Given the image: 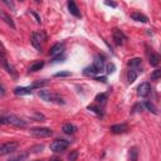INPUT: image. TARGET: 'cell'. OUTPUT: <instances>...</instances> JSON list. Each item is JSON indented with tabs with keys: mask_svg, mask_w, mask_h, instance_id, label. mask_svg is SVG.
<instances>
[{
	"mask_svg": "<svg viewBox=\"0 0 161 161\" xmlns=\"http://www.w3.org/2000/svg\"><path fill=\"white\" fill-rule=\"evenodd\" d=\"M77 156H78V152H77V151H73L72 153H69V156H68V158H69V161H75V158H77Z\"/></svg>",
	"mask_w": 161,
	"mask_h": 161,
	"instance_id": "obj_26",
	"label": "cell"
},
{
	"mask_svg": "<svg viewBox=\"0 0 161 161\" xmlns=\"http://www.w3.org/2000/svg\"><path fill=\"white\" fill-rule=\"evenodd\" d=\"M148 62H150V64L152 65V67H156V65H158V63H160V55L158 54H156V53H153V52H151V53H148Z\"/></svg>",
	"mask_w": 161,
	"mask_h": 161,
	"instance_id": "obj_17",
	"label": "cell"
},
{
	"mask_svg": "<svg viewBox=\"0 0 161 161\" xmlns=\"http://www.w3.org/2000/svg\"><path fill=\"white\" fill-rule=\"evenodd\" d=\"M136 78H137V70L133 69V68H131V69L128 70V73H127V79H128L130 83H132V82L136 80Z\"/></svg>",
	"mask_w": 161,
	"mask_h": 161,
	"instance_id": "obj_19",
	"label": "cell"
},
{
	"mask_svg": "<svg viewBox=\"0 0 161 161\" xmlns=\"http://www.w3.org/2000/svg\"><path fill=\"white\" fill-rule=\"evenodd\" d=\"M143 106H145V107H146L148 111H151L152 113H155V114L157 113V111H156V107H155V106H153V104H152L150 101H145V102H143Z\"/></svg>",
	"mask_w": 161,
	"mask_h": 161,
	"instance_id": "obj_23",
	"label": "cell"
},
{
	"mask_svg": "<svg viewBox=\"0 0 161 161\" xmlns=\"http://www.w3.org/2000/svg\"><path fill=\"white\" fill-rule=\"evenodd\" d=\"M35 161H39V160H35Z\"/></svg>",
	"mask_w": 161,
	"mask_h": 161,
	"instance_id": "obj_33",
	"label": "cell"
},
{
	"mask_svg": "<svg viewBox=\"0 0 161 161\" xmlns=\"http://www.w3.org/2000/svg\"><path fill=\"white\" fill-rule=\"evenodd\" d=\"M62 130H63V132L67 133V135H73V133L77 132V127H75L74 125H72V123H65V125H63Z\"/></svg>",
	"mask_w": 161,
	"mask_h": 161,
	"instance_id": "obj_18",
	"label": "cell"
},
{
	"mask_svg": "<svg viewBox=\"0 0 161 161\" xmlns=\"http://www.w3.org/2000/svg\"><path fill=\"white\" fill-rule=\"evenodd\" d=\"M28 156H29V153H28V152L21 151V152H18L16 155L10 156V158H9L8 161H25V160L28 158Z\"/></svg>",
	"mask_w": 161,
	"mask_h": 161,
	"instance_id": "obj_14",
	"label": "cell"
},
{
	"mask_svg": "<svg viewBox=\"0 0 161 161\" xmlns=\"http://www.w3.org/2000/svg\"><path fill=\"white\" fill-rule=\"evenodd\" d=\"M127 64L131 67V68H137L140 64H141V59L140 58H133V59H130L128 62H127Z\"/></svg>",
	"mask_w": 161,
	"mask_h": 161,
	"instance_id": "obj_22",
	"label": "cell"
},
{
	"mask_svg": "<svg viewBox=\"0 0 161 161\" xmlns=\"http://www.w3.org/2000/svg\"><path fill=\"white\" fill-rule=\"evenodd\" d=\"M106 5H109V6H113V8L117 6V4L116 3H112V1H106Z\"/></svg>",
	"mask_w": 161,
	"mask_h": 161,
	"instance_id": "obj_30",
	"label": "cell"
},
{
	"mask_svg": "<svg viewBox=\"0 0 161 161\" xmlns=\"http://www.w3.org/2000/svg\"><path fill=\"white\" fill-rule=\"evenodd\" d=\"M128 130V126L126 125V123H119V125H113L112 127H111V132L112 133H123V132H126Z\"/></svg>",
	"mask_w": 161,
	"mask_h": 161,
	"instance_id": "obj_12",
	"label": "cell"
},
{
	"mask_svg": "<svg viewBox=\"0 0 161 161\" xmlns=\"http://www.w3.org/2000/svg\"><path fill=\"white\" fill-rule=\"evenodd\" d=\"M38 96H39L43 101H45V102L57 103V104H64L63 98H62L59 94H57V93H54V92H52V91L40 89V91H39V93H38Z\"/></svg>",
	"mask_w": 161,
	"mask_h": 161,
	"instance_id": "obj_1",
	"label": "cell"
},
{
	"mask_svg": "<svg viewBox=\"0 0 161 161\" xmlns=\"http://www.w3.org/2000/svg\"><path fill=\"white\" fill-rule=\"evenodd\" d=\"M50 161H62V160H60V158H57V157H54V158H52Z\"/></svg>",
	"mask_w": 161,
	"mask_h": 161,
	"instance_id": "obj_32",
	"label": "cell"
},
{
	"mask_svg": "<svg viewBox=\"0 0 161 161\" xmlns=\"http://www.w3.org/2000/svg\"><path fill=\"white\" fill-rule=\"evenodd\" d=\"M5 93V88H4V86L0 83V94H4Z\"/></svg>",
	"mask_w": 161,
	"mask_h": 161,
	"instance_id": "obj_31",
	"label": "cell"
},
{
	"mask_svg": "<svg viewBox=\"0 0 161 161\" xmlns=\"http://www.w3.org/2000/svg\"><path fill=\"white\" fill-rule=\"evenodd\" d=\"M131 19H132V20H136V21H140V23H147V21H148L147 16H146L145 14H142V13H138V11L132 13V14H131Z\"/></svg>",
	"mask_w": 161,
	"mask_h": 161,
	"instance_id": "obj_15",
	"label": "cell"
},
{
	"mask_svg": "<svg viewBox=\"0 0 161 161\" xmlns=\"http://www.w3.org/2000/svg\"><path fill=\"white\" fill-rule=\"evenodd\" d=\"M161 77V70L160 69H155L152 73H151V79L152 80H158Z\"/></svg>",
	"mask_w": 161,
	"mask_h": 161,
	"instance_id": "obj_24",
	"label": "cell"
},
{
	"mask_svg": "<svg viewBox=\"0 0 161 161\" xmlns=\"http://www.w3.org/2000/svg\"><path fill=\"white\" fill-rule=\"evenodd\" d=\"M63 50H64V44L57 43V44H54V45L50 48V50H49V54H50L52 57H57V55L62 54V53H63Z\"/></svg>",
	"mask_w": 161,
	"mask_h": 161,
	"instance_id": "obj_10",
	"label": "cell"
},
{
	"mask_svg": "<svg viewBox=\"0 0 161 161\" xmlns=\"http://www.w3.org/2000/svg\"><path fill=\"white\" fill-rule=\"evenodd\" d=\"M68 9H69V13L72 15H74L75 18H80L82 16L80 10L78 9V6H77V4L74 1H68Z\"/></svg>",
	"mask_w": 161,
	"mask_h": 161,
	"instance_id": "obj_11",
	"label": "cell"
},
{
	"mask_svg": "<svg viewBox=\"0 0 161 161\" xmlns=\"http://www.w3.org/2000/svg\"><path fill=\"white\" fill-rule=\"evenodd\" d=\"M43 65H44V62H42V60L35 62V63H33V64L30 65L29 70H30V72H36V70H40V69L43 68Z\"/></svg>",
	"mask_w": 161,
	"mask_h": 161,
	"instance_id": "obj_21",
	"label": "cell"
},
{
	"mask_svg": "<svg viewBox=\"0 0 161 161\" xmlns=\"http://www.w3.org/2000/svg\"><path fill=\"white\" fill-rule=\"evenodd\" d=\"M102 70H103V60H102V58L97 57L94 63L84 69V74L86 75H96L97 73H101Z\"/></svg>",
	"mask_w": 161,
	"mask_h": 161,
	"instance_id": "obj_2",
	"label": "cell"
},
{
	"mask_svg": "<svg viewBox=\"0 0 161 161\" xmlns=\"http://www.w3.org/2000/svg\"><path fill=\"white\" fill-rule=\"evenodd\" d=\"M29 132L35 138H47L53 135V131L48 127H33V128H30Z\"/></svg>",
	"mask_w": 161,
	"mask_h": 161,
	"instance_id": "obj_4",
	"label": "cell"
},
{
	"mask_svg": "<svg viewBox=\"0 0 161 161\" xmlns=\"http://www.w3.org/2000/svg\"><path fill=\"white\" fill-rule=\"evenodd\" d=\"M4 122H5V123H9V125H11V126H15V127H20V128H23V127L26 126V122H25L23 118L16 117V116H13V114L5 116V117H4Z\"/></svg>",
	"mask_w": 161,
	"mask_h": 161,
	"instance_id": "obj_7",
	"label": "cell"
},
{
	"mask_svg": "<svg viewBox=\"0 0 161 161\" xmlns=\"http://www.w3.org/2000/svg\"><path fill=\"white\" fill-rule=\"evenodd\" d=\"M151 93V84L145 82V83H141L138 87H137V94L140 97H146Z\"/></svg>",
	"mask_w": 161,
	"mask_h": 161,
	"instance_id": "obj_8",
	"label": "cell"
},
{
	"mask_svg": "<svg viewBox=\"0 0 161 161\" xmlns=\"http://www.w3.org/2000/svg\"><path fill=\"white\" fill-rule=\"evenodd\" d=\"M14 93L16 96H25V94H31V88L30 87H16L14 89Z\"/></svg>",
	"mask_w": 161,
	"mask_h": 161,
	"instance_id": "obj_16",
	"label": "cell"
},
{
	"mask_svg": "<svg viewBox=\"0 0 161 161\" xmlns=\"http://www.w3.org/2000/svg\"><path fill=\"white\" fill-rule=\"evenodd\" d=\"M45 42H47V35H45V33L43 30L35 31V33L31 34V44H33V47L35 49L40 50Z\"/></svg>",
	"mask_w": 161,
	"mask_h": 161,
	"instance_id": "obj_3",
	"label": "cell"
},
{
	"mask_svg": "<svg viewBox=\"0 0 161 161\" xmlns=\"http://www.w3.org/2000/svg\"><path fill=\"white\" fill-rule=\"evenodd\" d=\"M64 58H65V54H64V53H62V54H59V55L54 57V59H53V60H54V62H59V60L62 62Z\"/></svg>",
	"mask_w": 161,
	"mask_h": 161,
	"instance_id": "obj_27",
	"label": "cell"
},
{
	"mask_svg": "<svg viewBox=\"0 0 161 161\" xmlns=\"http://www.w3.org/2000/svg\"><path fill=\"white\" fill-rule=\"evenodd\" d=\"M106 99H107V94H104V93H102V94H98L97 97H96V101H97V103H104L106 102Z\"/></svg>",
	"mask_w": 161,
	"mask_h": 161,
	"instance_id": "obj_25",
	"label": "cell"
},
{
	"mask_svg": "<svg viewBox=\"0 0 161 161\" xmlns=\"http://www.w3.org/2000/svg\"><path fill=\"white\" fill-rule=\"evenodd\" d=\"M113 40H114V43L117 45H122L127 40V38H126V35L119 29H114L113 30Z\"/></svg>",
	"mask_w": 161,
	"mask_h": 161,
	"instance_id": "obj_9",
	"label": "cell"
},
{
	"mask_svg": "<svg viewBox=\"0 0 161 161\" xmlns=\"http://www.w3.org/2000/svg\"><path fill=\"white\" fill-rule=\"evenodd\" d=\"M128 157H130V161H137V158H138V151H137L136 147H131L130 148Z\"/></svg>",
	"mask_w": 161,
	"mask_h": 161,
	"instance_id": "obj_20",
	"label": "cell"
},
{
	"mask_svg": "<svg viewBox=\"0 0 161 161\" xmlns=\"http://www.w3.org/2000/svg\"><path fill=\"white\" fill-rule=\"evenodd\" d=\"M69 146V141L67 140H55L50 143V150L53 152H63L64 150H67Z\"/></svg>",
	"mask_w": 161,
	"mask_h": 161,
	"instance_id": "obj_6",
	"label": "cell"
},
{
	"mask_svg": "<svg viewBox=\"0 0 161 161\" xmlns=\"http://www.w3.org/2000/svg\"><path fill=\"white\" fill-rule=\"evenodd\" d=\"M68 75H70L69 72H59V73L54 74V77H68Z\"/></svg>",
	"mask_w": 161,
	"mask_h": 161,
	"instance_id": "obj_28",
	"label": "cell"
},
{
	"mask_svg": "<svg viewBox=\"0 0 161 161\" xmlns=\"http://www.w3.org/2000/svg\"><path fill=\"white\" fill-rule=\"evenodd\" d=\"M18 147H19V142H16V141L3 142V143H0V156L9 155V153L14 152Z\"/></svg>",
	"mask_w": 161,
	"mask_h": 161,
	"instance_id": "obj_5",
	"label": "cell"
},
{
	"mask_svg": "<svg viewBox=\"0 0 161 161\" xmlns=\"http://www.w3.org/2000/svg\"><path fill=\"white\" fill-rule=\"evenodd\" d=\"M106 68H107V73H112V72L114 70V65H113L112 63H108V64L106 65Z\"/></svg>",
	"mask_w": 161,
	"mask_h": 161,
	"instance_id": "obj_29",
	"label": "cell"
},
{
	"mask_svg": "<svg viewBox=\"0 0 161 161\" xmlns=\"http://www.w3.org/2000/svg\"><path fill=\"white\" fill-rule=\"evenodd\" d=\"M0 19H3L11 29H15V24H14V20L10 18V15H8L4 10H0Z\"/></svg>",
	"mask_w": 161,
	"mask_h": 161,
	"instance_id": "obj_13",
	"label": "cell"
}]
</instances>
